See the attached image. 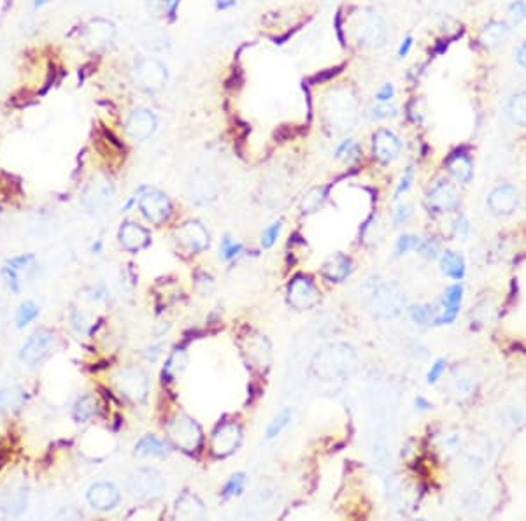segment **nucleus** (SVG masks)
Returning a JSON list of instances; mask_svg holds the SVG:
<instances>
[{
    "mask_svg": "<svg viewBox=\"0 0 526 521\" xmlns=\"http://www.w3.org/2000/svg\"><path fill=\"white\" fill-rule=\"evenodd\" d=\"M412 44H414L412 36H407L398 48V58H405L407 55L410 53V50H412Z\"/></svg>",
    "mask_w": 526,
    "mask_h": 521,
    "instance_id": "53",
    "label": "nucleus"
},
{
    "mask_svg": "<svg viewBox=\"0 0 526 521\" xmlns=\"http://www.w3.org/2000/svg\"><path fill=\"white\" fill-rule=\"evenodd\" d=\"M70 321H72V327L77 334L86 330V321H84L83 314H81L79 311H72V314H70Z\"/></svg>",
    "mask_w": 526,
    "mask_h": 521,
    "instance_id": "49",
    "label": "nucleus"
},
{
    "mask_svg": "<svg viewBox=\"0 0 526 521\" xmlns=\"http://www.w3.org/2000/svg\"><path fill=\"white\" fill-rule=\"evenodd\" d=\"M463 299V286L461 285H452L449 286L444 292V299L440 302V309L435 314V325H447L454 321V318L458 316L459 306H461Z\"/></svg>",
    "mask_w": 526,
    "mask_h": 521,
    "instance_id": "21",
    "label": "nucleus"
},
{
    "mask_svg": "<svg viewBox=\"0 0 526 521\" xmlns=\"http://www.w3.org/2000/svg\"><path fill=\"white\" fill-rule=\"evenodd\" d=\"M440 271L444 272L447 278L459 281V279H463L466 271L465 258L459 253H454V251H445L440 258Z\"/></svg>",
    "mask_w": 526,
    "mask_h": 521,
    "instance_id": "27",
    "label": "nucleus"
},
{
    "mask_svg": "<svg viewBox=\"0 0 526 521\" xmlns=\"http://www.w3.org/2000/svg\"><path fill=\"white\" fill-rule=\"evenodd\" d=\"M116 36L114 23L104 18H95L84 25L83 41L91 50H102L112 43Z\"/></svg>",
    "mask_w": 526,
    "mask_h": 521,
    "instance_id": "15",
    "label": "nucleus"
},
{
    "mask_svg": "<svg viewBox=\"0 0 526 521\" xmlns=\"http://www.w3.org/2000/svg\"><path fill=\"white\" fill-rule=\"evenodd\" d=\"M242 253V244L241 243H235L234 239H231L230 236H224L223 239H221V246H220V257L223 258V260H234L237 255Z\"/></svg>",
    "mask_w": 526,
    "mask_h": 521,
    "instance_id": "36",
    "label": "nucleus"
},
{
    "mask_svg": "<svg viewBox=\"0 0 526 521\" xmlns=\"http://www.w3.org/2000/svg\"><path fill=\"white\" fill-rule=\"evenodd\" d=\"M133 81L140 92L147 95L160 93L167 86L168 72L167 67L158 58L142 57L135 60L133 65Z\"/></svg>",
    "mask_w": 526,
    "mask_h": 521,
    "instance_id": "2",
    "label": "nucleus"
},
{
    "mask_svg": "<svg viewBox=\"0 0 526 521\" xmlns=\"http://www.w3.org/2000/svg\"><path fill=\"white\" fill-rule=\"evenodd\" d=\"M445 367H447V362H445L444 358L437 360V362H435L433 365H431V369L428 370V376H426L428 384H435V383H437V381L442 377V374L445 372Z\"/></svg>",
    "mask_w": 526,
    "mask_h": 521,
    "instance_id": "44",
    "label": "nucleus"
},
{
    "mask_svg": "<svg viewBox=\"0 0 526 521\" xmlns=\"http://www.w3.org/2000/svg\"><path fill=\"white\" fill-rule=\"evenodd\" d=\"M86 500L93 509L105 513V510H112L118 507L119 500H121V493L112 482L100 481L88 488Z\"/></svg>",
    "mask_w": 526,
    "mask_h": 521,
    "instance_id": "16",
    "label": "nucleus"
},
{
    "mask_svg": "<svg viewBox=\"0 0 526 521\" xmlns=\"http://www.w3.org/2000/svg\"><path fill=\"white\" fill-rule=\"evenodd\" d=\"M118 390L133 402L146 400L149 393V379L139 369H123L116 376Z\"/></svg>",
    "mask_w": 526,
    "mask_h": 521,
    "instance_id": "9",
    "label": "nucleus"
},
{
    "mask_svg": "<svg viewBox=\"0 0 526 521\" xmlns=\"http://www.w3.org/2000/svg\"><path fill=\"white\" fill-rule=\"evenodd\" d=\"M351 269H353V264H351L349 258L339 253V255H335V257L330 258V260L323 265L321 274L325 276L328 281L340 283L351 274Z\"/></svg>",
    "mask_w": 526,
    "mask_h": 521,
    "instance_id": "23",
    "label": "nucleus"
},
{
    "mask_svg": "<svg viewBox=\"0 0 526 521\" xmlns=\"http://www.w3.org/2000/svg\"><path fill=\"white\" fill-rule=\"evenodd\" d=\"M417 250H419L421 253H423L426 258L433 260V258H437V253H438V243L435 239L421 241V244H419V248H417Z\"/></svg>",
    "mask_w": 526,
    "mask_h": 521,
    "instance_id": "47",
    "label": "nucleus"
},
{
    "mask_svg": "<svg viewBox=\"0 0 526 521\" xmlns=\"http://www.w3.org/2000/svg\"><path fill=\"white\" fill-rule=\"evenodd\" d=\"M56 337L48 330H37L25 341L20 349V360L27 365L34 367L37 363L44 362L49 353L55 348Z\"/></svg>",
    "mask_w": 526,
    "mask_h": 521,
    "instance_id": "7",
    "label": "nucleus"
},
{
    "mask_svg": "<svg viewBox=\"0 0 526 521\" xmlns=\"http://www.w3.org/2000/svg\"><path fill=\"white\" fill-rule=\"evenodd\" d=\"M119 244L125 248L130 253H137V251L144 250L149 246V234L144 226L137 225L133 222H125L118 230Z\"/></svg>",
    "mask_w": 526,
    "mask_h": 521,
    "instance_id": "20",
    "label": "nucleus"
},
{
    "mask_svg": "<svg viewBox=\"0 0 526 521\" xmlns=\"http://www.w3.org/2000/svg\"><path fill=\"white\" fill-rule=\"evenodd\" d=\"M28 492L25 485H9L0 492V513L7 516H20L27 509Z\"/></svg>",
    "mask_w": 526,
    "mask_h": 521,
    "instance_id": "19",
    "label": "nucleus"
},
{
    "mask_svg": "<svg viewBox=\"0 0 526 521\" xmlns=\"http://www.w3.org/2000/svg\"><path fill=\"white\" fill-rule=\"evenodd\" d=\"M486 204L494 216H511L519 208L518 188L511 183L498 184L487 195Z\"/></svg>",
    "mask_w": 526,
    "mask_h": 521,
    "instance_id": "12",
    "label": "nucleus"
},
{
    "mask_svg": "<svg viewBox=\"0 0 526 521\" xmlns=\"http://www.w3.org/2000/svg\"><path fill=\"white\" fill-rule=\"evenodd\" d=\"M7 265L21 276L23 272H28L32 267H35V257L34 255H21V257H14L13 260L7 262Z\"/></svg>",
    "mask_w": 526,
    "mask_h": 521,
    "instance_id": "38",
    "label": "nucleus"
},
{
    "mask_svg": "<svg viewBox=\"0 0 526 521\" xmlns=\"http://www.w3.org/2000/svg\"><path fill=\"white\" fill-rule=\"evenodd\" d=\"M356 97L351 90L337 88L326 97L325 114L332 123L346 127V125L353 123L354 116H356Z\"/></svg>",
    "mask_w": 526,
    "mask_h": 521,
    "instance_id": "3",
    "label": "nucleus"
},
{
    "mask_svg": "<svg viewBox=\"0 0 526 521\" xmlns=\"http://www.w3.org/2000/svg\"><path fill=\"white\" fill-rule=\"evenodd\" d=\"M447 169L451 172V176L454 177L459 183H468L472 180L473 172V163L472 158L465 153H456L451 158L447 160Z\"/></svg>",
    "mask_w": 526,
    "mask_h": 521,
    "instance_id": "26",
    "label": "nucleus"
},
{
    "mask_svg": "<svg viewBox=\"0 0 526 521\" xmlns=\"http://www.w3.org/2000/svg\"><path fill=\"white\" fill-rule=\"evenodd\" d=\"M81 202L90 215H104L114 202V187L105 177H93L84 190Z\"/></svg>",
    "mask_w": 526,
    "mask_h": 521,
    "instance_id": "6",
    "label": "nucleus"
},
{
    "mask_svg": "<svg viewBox=\"0 0 526 521\" xmlns=\"http://www.w3.org/2000/svg\"><path fill=\"white\" fill-rule=\"evenodd\" d=\"M6 316H7L6 309H4V306H2V304H0V328H2L4 325H6Z\"/></svg>",
    "mask_w": 526,
    "mask_h": 521,
    "instance_id": "56",
    "label": "nucleus"
},
{
    "mask_svg": "<svg viewBox=\"0 0 526 521\" xmlns=\"http://www.w3.org/2000/svg\"><path fill=\"white\" fill-rule=\"evenodd\" d=\"M165 482L158 471L149 467L139 468L128 479V492L137 500H154L163 493Z\"/></svg>",
    "mask_w": 526,
    "mask_h": 521,
    "instance_id": "5",
    "label": "nucleus"
},
{
    "mask_svg": "<svg viewBox=\"0 0 526 521\" xmlns=\"http://www.w3.org/2000/svg\"><path fill=\"white\" fill-rule=\"evenodd\" d=\"M39 313H41V309H39V306L35 302H30V300H28V302L21 304L20 309H18V313H16V327L25 328L27 325H30L32 321L39 316Z\"/></svg>",
    "mask_w": 526,
    "mask_h": 521,
    "instance_id": "33",
    "label": "nucleus"
},
{
    "mask_svg": "<svg viewBox=\"0 0 526 521\" xmlns=\"http://www.w3.org/2000/svg\"><path fill=\"white\" fill-rule=\"evenodd\" d=\"M319 300V293L314 283L307 276H297L288 286V302L298 311H307L314 307Z\"/></svg>",
    "mask_w": 526,
    "mask_h": 521,
    "instance_id": "11",
    "label": "nucleus"
},
{
    "mask_svg": "<svg viewBox=\"0 0 526 521\" xmlns=\"http://www.w3.org/2000/svg\"><path fill=\"white\" fill-rule=\"evenodd\" d=\"M168 444L165 442L163 439H158L154 435H144L139 442L135 444V449L133 453L137 456L142 458H149V456H156V458H163L168 454Z\"/></svg>",
    "mask_w": 526,
    "mask_h": 521,
    "instance_id": "24",
    "label": "nucleus"
},
{
    "mask_svg": "<svg viewBox=\"0 0 526 521\" xmlns=\"http://www.w3.org/2000/svg\"><path fill=\"white\" fill-rule=\"evenodd\" d=\"M396 114H398V109L395 106H389V102L379 104L370 111L372 120H388V118H395Z\"/></svg>",
    "mask_w": 526,
    "mask_h": 521,
    "instance_id": "41",
    "label": "nucleus"
},
{
    "mask_svg": "<svg viewBox=\"0 0 526 521\" xmlns=\"http://www.w3.org/2000/svg\"><path fill=\"white\" fill-rule=\"evenodd\" d=\"M410 216H412L410 205H400V208L395 211V218L393 219H395L396 225H402V223H405Z\"/></svg>",
    "mask_w": 526,
    "mask_h": 521,
    "instance_id": "50",
    "label": "nucleus"
},
{
    "mask_svg": "<svg viewBox=\"0 0 526 521\" xmlns=\"http://www.w3.org/2000/svg\"><path fill=\"white\" fill-rule=\"evenodd\" d=\"M177 241L189 251V253H200L209 246V234L203 229L202 223L188 222L177 229L175 232Z\"/></svg>",
    "mask_w": 526,
    "mask_h": 521,
    "instance_id": "18",
    "label": "nucleus"
},
{
    "mask_svg": "<svg viewBox=\"0 0 526 521\" xmlns=\"http://www.w3.org/2000/svg\"><path fill=\"white\" fill-rule=\"evenodd\" d=\"M25 393L20 388H2L0 390V411H11L23 405Z\"/></svg>",
    "mask_w": 526,
    "mask_h": 521,
    "instance_id": "30",
    "label": "nucleus"
},
{
    "mask_svg": "<svg viewBox=\"0 0 526 521\" xmlns=\"http://www.w3.org/2000/svg\"><path fill=\"white\" fill-rule=\"evenodd\" d=\"M291 416H293V411H291V407H284L283 411L277 412V416L272 419V421H270L269 428H267V433H265L267 439H269V440L276 439V437L279 435V433L283 432V430L286 428L288 425H290Z\"/></svg>",
    "mask_w": 526,
    "mask_h": 521,
    "instance_id": "31",
    "label": "nucleus"
},
{
    "mask_svg": "<svg viewBox=\"0 0 526 521\" xmlns=\"http://www.w3.org/2000/svg\"><path fill=\"white\" fill-rule=\"evenodd\" d=\"M426 204L433 215H444V212L452 211L458 205L456 188L447 180H438L428 191Z\"/></svg>",
    "mask_w": 526,
    "mask_h": 521,
    "instance_id": "13",
    "label": "nucleus"
},
{
    "mask_svg": "<svg viewBox=\"0 0 526 521\" xmlns=\"http://www.w3.org/2000/svg\"><path fill=\"white\" fill-rule=\"evenodd\" d=\"M95 412H97V402H95V398L91 397V395H84V397L79 398V400L76 402V405H74L72 416L77 423H84L88 421Z\"/></svg>",
    "mask_w": 526,
    "mask_h": 521,
    "instance_id": "29",
    "label": "nucleus"
},
{
    "mask_svg": "<svg viewBox=\"0 0 526 521\" xmlns=\"http://www.w3.org/2000/svg\"><path fill=\"white\" fill-rule=\"evenodd\" d=\"M158 127L156 114L147 107H137L128 114L125 132L132 141H147Z\"/></svg>",
    "mask_w": 526,
    "mask_h": 521,
    "instance_id": "10",
    "label": "nucleus"
},
{
    "mask_svg": "<svg viewBox=\"0 0 526 521\" xmlns=\"http://www.w3.org/2000/svg\"><path fill=\"white\" fill-rule=\"evenodd\" d=\"M168 435L174 440L175 446L184 451H196L202 442V430L196 425L195 419L188 416H177L168 426Z\"/></svg>",
    "mask_w": 526,
    "mask_h": 521,
    "instance_id": "8",
    "label": "nucleus"
},
{
    "mask_svg": "<svg viewBox=\"0 0 526 521\" xmlns=\"http://www.w3.org/2000/svg\"><path fill=\"white\" fill-rule=\"evenodd\" d=\"M137 205H139L144 218L153 225H161L163 222H167L172 211L168 197L156 188H140Z\"/></svg>",
    "mask_w": 526,
    "mask_h": 521,
    "instance_id": "4",
    "label": "nucleus"
},
{
    "mask_svg": "<svg viewBox=\"0 0 526 521\" xmlns=\"http://www.w3.org/2000/svg\"><path fill=\"white\" fill-rule=\"evenodd\" d=\"M217 9H230L237 4V0H216Z\"/></svg>",
    "mask_w": 526,
    "mask_h": 521,
    "instance_id": "55",
    "label": "nucleus"
},
{
    "mask_svg": "<svg viewBox=\"0 0 526 521\" xmlns=\"http://www.w3.org/2000/svg\"><path fill=\"white\" fill-rule=\"evenodd\" d=\"M402 141L388 128H381L372 135V153L381 163H389L400 155Z\"/></svg>",
    "mask_w": 526,
    "mask_h": 521,
    "instance_id": "17",
    "label": "nucleus"
},
{
    "mask_svg": "<svg viewBox=\"0 0 526 521\" xmlns=\"http://www.w3.org/2000/svg\"><path fill=\"white\" fill-rule=\"evenodd\" d=\"M412 180H414V169L412 167H407V170L403 172L402 180H400L398 187H396V190H395V201H398V198L402 197V194H405V191L409 190Z\"/></svg>",
    "mask_w": 526,
    "mask_h": 521,
    "instance_id": "45",
    "label": "nucleus"
},
{
    "mask_svg": "<svg viewBox=\"0 0 526 521\" xmlns=\"http://www.w3.org/2000/svg\"><path fill=\"white\" fill-rule=\"evenodd\" d=\"M281 226H283V222H274L269 229L263 232L262 236V246L263 248H272L276 244L277 237L281 234Z\"/></svg>",
    "mask_w": 526,
    "mask_h": 521,
    "instance_id": "42",
    "label": "nucleus"
},
{
    "mask_svg": "<svg viewBox=\"0 0 526 521\" xmlns=\"http://www.w3.org/2000/svg\"><path fill=\"white\" fill-rule=\"evenodd\" d=\"M2 276H4V279H6L7 286H9V288L13 290L14 293H20V290H21V281H20L21 276L18 274V272L14 271V269H11L9 265H6V267L2 269Z\"/></svg>",
    "mask_w": 526,
    "mask_h": 521,
    "instance_id": "43",
    "label": "nucleus"
},
{
    "mask_svg": "<svg viewBox=\"0 0 526 521\" xmlns=\"http://www.w3.org/2000/svg\"><path fill=\"white\" fill-rule=\"evenodd\" d=\"M175 514L184 520H200L205 516V509H203V503L200 502L198 496L184 493L175 503Z\"/></svg>",
    "mask_w": 526,
    "mask_h": 521,
    "instance_id": "25",
    "label": "nucleus"
},
{
    "mask_svg": "<svg viewBox=\"0 0 526 521\" xmlns=\"http://www.w3.org/2000/svg\"><path fill=\"white\" fill-rule=\"evenodd\" d=\"M242 440V430L241 426L235 425V423H224V425L217 426L216 432L213 433V439H210V451L216 456L224 458L228 454H231L234 451H237V447L241 446Z\"/></svg>",
    "mask_w": 526,
    "mask_h": 521,
    "instance_id": "14",
    "label": "nucleus"
},
{
    "mask_svg": "<svg viewBox=\"0 0 526 521\" xmlns=\"http://www.w3.org/2000/svg\"><path fill=\"white\" fill-rule=\"evenodd\" d=\"M419 244H421V241L417 239V237L402 236L398 241H396V248H395L396 257H402V255H407L409 251L417 250V248H419Z\"/></svg>",
    "mask_w": 526,
    "mask_h": 521,
    "instance_id": "40",
    "label": "nucleus"
},
{
    "mask_svg": "<svg viewBox=\"0 0 526 521\" xmlns=\"http://www.w3.org/2000/svg\"><path fill=\"white\" fill-rule=\"evenodd\" d=\"M452 230H454V236L459 237V239L465 241L466 237H468V219H466L465 215H459L458 218H456L454 222V226H452Z\"/></svg>",
    "mask_w": 526,
    "mask_h": 521,
    "instance_id": "46",
    "label": "nucleus"
},
{
    "mask_svg": "<svg viewBox=\"0 0 526 521\" xmlns=\"http://www.w3.org/2000/svg\"><path fill=\"white\" fill-rule=\"evenodd\" d=\"M244 486H245V474L244 472H237V474H234L230 479H228L221 493H223L224 499H234V496H238L242 492H244Z\"/></svg>",
    "mask_w": 526,
    "mask_h": 521,
    "instance_id": "34",
    "label": "nucleus"
},
{
    "mask_svg": "<svg viewBox=\"0 0 526 521\" xmlns=\"http://www.w3.org/2000/svg\"><path fill=\"white\" fill-rule=\"evenodd\" d=\"M48 2H49V0H34V6H35V8H42V6H46Z\"/></svg>",
    "mask_w": 526,
    "mask_h": 521,
    "instance_id": "57",
    "label": "nucleus"
},
{
    "mask_svg": "<svg viewBox=\"0 0 526 521\" xmlns=\"http://www.w3.org/2000/svg\"><path fill=\"white\" fill-rule=\"evenodd\" d=\"M335 158H344L346 162H354L360 158V146L353 142L351 139L344 141L339 148L335 149Z\"/></svg>",
    "mask_w": 526,
    "mask_h": 521,
    "instance_id": "35",
    "label": "nucleus"
},
{
    "mask_svg": "<svg viewBox=\"0 0 526 521\" xmlns=\"http://www.w3.org/2000/svg\"><path fill=\"white\" fill-rule=\"evenodd\" d=\"M410 318L419 325H428L435 320V311L430 306H412L409 309Z\"/></svg>",
    "mask_w": 526,
    "mask_h": 521,
    "instance_id": "37",
    "label": "nucleus"
},
{
    "mask_svg": "<svg viewBox=\"0 0 526 521\" xmlns=\"http://www.w3.org/2000/svg\"><path fill=\"white\" fill-rule=\"evenodd\" d=\"M507 13L511 16L512 23H515V25L522 23L526 20V0H514V2H511L507 8Z\"/></svg>",
    "mask_w": 526,
    "mask_h": 521,
    "instance_id": "39",
    "label": "nucleus"
},
{
    "mask_svg": "<svg viewBox=\"0 0 526 521\" xmlns=\"http://www.w3.org/2000/svg\"><path fill=\"white\" fill-rule=\"evenodd\" d=\"M393 97H395V86H393L391 83H386V85L375 93V99H377L379 104H388Z\"/></svg>",
    "mask_w": 526,
    "mask_h": 521,
    "instance_id": "48",
    "label": "nucleus"
},
{
    "mask_svg": "<svg viewBox=\"0 0 526 521\" xmlns=\"http://www.w3.org/2000/svg\"><path fill=\"white\" fill-rule=\"evenodd\" d=\"M511 25L507 22H501V20H491L480 30V44L487 50H497L501 44L507 43V39L511 37Z\"/></svg>",
    "mask_w": 526,
    "mask_h": 521,
    "instance_id": "22",
    "label": "nucleus"
},
{
    "mask_svg": "<svg viewBox=\"0 0 526 521\" xmlns=\"http://www.w3.org/2000/svg\"><path fill=\"white\" fill-rule=\"evenodd\" d=\"M179 4H181V0H163L165 6V16H168L170 20L175 18V13H177Z\"/></svg>",
    "mask_w": 526,
    "mask_h": 521,
    "instance_id": "51",
    "label": "nucleus"
},
{
    "mask_svg": "<svg viewBox=\"0 0 526 521\" xmlns=\"http://www.w3.org/2000/svg\"><path fill=\"white\" fill-rule=\"evenodd\" d=\"M351 34L358 46L374 50V48H382L388 41V25L377 11L361 9L353 18Z\"/></svg>",
    "mask_w": 526,
    "mask_h": 521,
    "instance_id": "1",
    "label": "nucleus"
},
{
    "mask_svg": "<svg viewBox=\"0 0 526 521\" xmlns=\"http://www.w3.org/2000/svg\"><path fill=\"white\" fill-rule=\"evenodd\" d=\"M325 201H326V188L325 187L314 188V190H311L307 195H305L304 202H302V211H304L305 215L316 212L319 208H321Z\"/></svg>",
    "mask_w": 526,
    "mask_h": 521,
    "instance_id": "32",
    "label": "nucleus"
},
{
    "mask_svg": "<svg viewBox=\"0 0 526 521\" xmlns=\"http://www.w3.org/2000/svg\"><path fill=\"white\" fill-rule=\"evenodd\" d=\"M514 57H515V62H518L519 67L525 69V71H526V41H525V43L519 44L518 50H515V53H514Z\"/></svg>",
    "mask_w": 526,
    "mask_h": 521,
    "instance_id": "52",
    "label": "nucleus"
},
{
    "mask_svg": "<svg viewBox=\"0 0 526 521\" xmlns=\"http://www.w3.org/2000/svg\"><path fill=\"white\" fill-rule=\"evenodd\" d=\"M507 116L518 127H526V90L514 93L507 102Z\"/></svg>",
    "mask_w": 526,
    "mask_h": 521,
    "instance_id": "28",
    "label": "nucleus"
},
{
    "mask_svg": "<svg viewBox=\"0 0 526 521\" xmlns=\"http://www.w3.org/2000/svg\"><path fill=\"white\" fill-rule=\"evenodd\" d=\"M414 404H416V409H419V411H428V409L431 407L430 402L423 397H417L416 400H414Z\"/></svg>",
    "mask_w": 526,
    "mask_h": 521,
    "instance_id": "54",
    "label": "nucleus"
}]
</instances>
